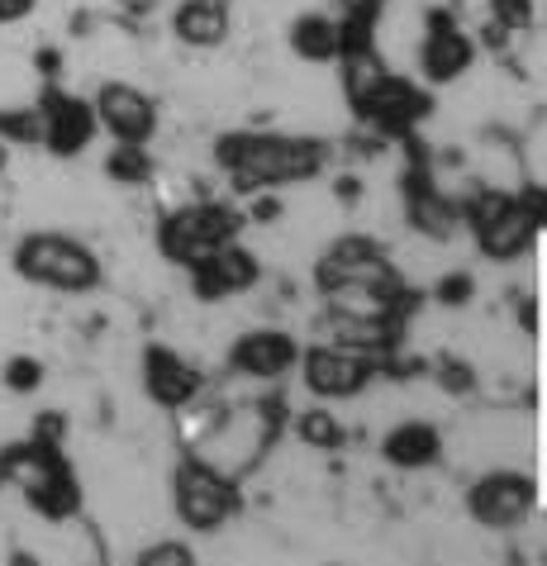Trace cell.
Here are the masks:
<instances>
[{"mask_svg":"<svg viewBox=\"0 0 547 566\" xmlns=\"http://www.w3.org/2000/svg\"><path fill=\"white\" fill-rule=\"evenodd\" d=\"M491 20L505 29V34H524L534 24V0H491Z\"/></svg>","mask_w":547,"mask_h":566,"instance_id":"25","label":"cell"},{"mask_svg":"<svg viewBox=\"0 0 547 566\" xmlns=\"http://www.w3.org/2000/svg\"><path fill=\"white\" fill-rule=\"evenodd\" d=\"M34 72L43 76V82H62V53L57 49H39L34 53Z\"/></svg>","mask_w":547,"mask_h":566,"instance_id":"32","label":"cell"},{"mask_svg":"<svg viewBox=\"0 0 547 566\" xmlns=\"http://www.w3.org/2000/svg\"><path fill=\"white\" fill-rule=\"evenodd\" d=\"M291 367H301V343L286 328H248L229 348V371L248 381H281Z\"/></svg>","mask_w":547,"mask_h":566,"instance_id":"14","label":"cell"},{"mask_svg":"<svg viewBox=\"0 0 547 566\" xmlns=\"http://www.w3.org/2000/svg\"><path fill=\"white\" fill-rule=\"evenodd\" d=\"M381 452H386L390 467L419 471V467H433L438 462V452H443V433H438L433 423H424V419H404V423H396V429L386 433Z\"/></svg>","mask_w":547,"mask_h":566,"instance_id":"18","label":"cell"},{"mask_svg":"<svg viewBox=\"0 0 547 566\" xmlns=\"http://www.w3.org/2000/svg\"><path fill=\"white\" fill-rule=\"evenodd\" d=\"M10 272L34 291L91 295L105 286V262L86 239L67 229H29L10 243Z\"/></svg>","mask_w":547,"mask_h":566,"instance_id":"2","label":"cell"},{"mask_svg":"<svg viewBox=\"0 0 547 566\" xmlns=\"http://www.w3.org/2000/svg\"><path fill=\"white\" fill-rule=\"evenodd\" d=\"M196 553L191 543H177V538H162V543H148L134 553V566H191Z\"/></svg>","mask_w":547,"mask_h":566,"instance_id":"24","label":"cell"},{"mask_svg":"<svg viewBox=\"0 0 547 566\" xmlns=\"http://www.w3.org/2000/svg\"><path fill=\"white\" fill-rule=\"evenodd\" d=\"M101 171L109 186H124V191H138V186L152 181V157L144 144H115L101 157Z\"/></svg>","mask_w":547,"mask_h":566,"instance_id":"20","label":"cell"},{"mask_svg":"<svg viewBox=\"0 0 547 566\" xmlns=\"http://www.w3.org/2000/svg\"><path fill=\"white\" fill-rule=\"evenodd\" d=\"M0 144H10V148L43 144V115L34 101H0Z\"/></svg>","mask_w":547,"mask_h":566,"instance_id":"21","label":"cell"},{"mask_svg":"<svg viewBox=\"0 0 547 566\" xmlns=\"http://www.w3.org/2000/svg\"><path fill=\"white\" fill-rule=\"evenodd\" d=\"M214 163L233 177V191H281L305 186L328 167V144L305 134H224L214 144Z\"/></svg>","mask_w":547,"mask_h":566,"instance_id":"1","label":"cell"},{"mask_svg":"<svg viewBox=\"0 0 547 566\" xmlns=\"http://www.w3.org/2000/svg\"><path fill=\"white\" fill-rule=\"evenodd\" d=\"M171 39L186 49H219L229 39V0H181L171 10Z\"/></svg>","mask_w":547,"mask_h":566,"instance_id":"17","label":"cell"},{"mask_svg":"<svg viewBox=\"0 0 547 566\" xmlns=\"http://www.w3.org/2000/svg\"><path fill=\"white\" fill-rule=\"evenodd\" d=\"M291 53L301 62H343V34H338V20H328V14H301V20L291 24Z\"/></svg>","mask_w":547,"mask_h":566,"instance_id":"19","label":"cell"},{"mask_svg":"<svg viewBox=\"0 0 547 566\" xmlns=\"http://www.w3.org/2000/svg\"><path fill=\"white\" fill-rule=\"evenodd\" d=\"M438 381H443L448 390H457V396H466V390L476 386V381H472V367H466V361H443V367H438Z\"/></svg>","mask_w":547,"mask_h":566,"instance_id":"28","label":"cell"},{"mask_svg":"<svg viewBox=\"0 0 547 566\" xmlns=\"http://www.w3.org/2000/svg\"><path fill=\"white\" fill-rule=\"evenodd\" d=\"M243 495L239 481L224 476L219 467H210L200 452H186V458L171 467V510L191 533H219L239 514Z\"/></svg>","mask_w":547,"mask_h":566,"instance_id":"5","label":"cell"},{"mask_svg":"<svg viewBox=\"0 0 547 566\" xmlns=\"http://www.w3.org/2000/svg\"><path fill=\"white\" fill-rule=\"evenodd\" d=\"M243 224H248V214L224 206V200H196V206H181V210L162 214L158 253H162V262L186 266V272H191V266L206 262L214 248H224V243L239 239Z\"/></svg>","mask_w":547,"mask_h":566,"instance_id":"4","label":"cell"},{"mask_svg":"<svg viewBox=\"0 0 547 566\" xmlns=\"http://www.w3.org/2000/svg\"><path fill=\"white\" fill-rule=\"evenodd\" d=\"M476 62V43L472 34L452 20L448 10H429V24H424V43H419V67L433 86H452L472 72Z\"/></svg>","mask_w":547,"mask_h":566,"instance_id":"12","label":"cell"},{"mask_svg":"<svg viewBox=\"0 0 547 566\" xmlns=\"http://www.w3.org/2000/svg\"><path fill=\"white\" fill-rule=\"evenodd\" d=\"M315 286L328 301V295H338V291H390V286H400V281H396V266H390L386 248L377 239H367V233H343L315 262Z\"/></svg>","mask_w":547,"mask_h":566,"instance_id":"6","label":"cell"},{"mask_svg":"<svg viewBox=\"0 0 547 566\" xmlns=\"http://www.w3.org/2000/svg\"><path fill=\"white\" fill-rule=\"evenodd\" d=\"M43 0H0V24H24V20H34Z\"/></svg>","mask_w":547,"mask_h":566,"instance_id":"30","label":"cell"},{"mask_svg":"<svg viewBox=\"0 0 547 566\" xmlns=\"http://www.w3.org/2000/svg\"><path fill=\"white\" fill-rule=\"evenodd\" d=\"M301 371H305V390L319 400H353L362 396L377 376V357L362 348H343V343H319V348L301 353Z\"/></svg>","mask_w":547,"mask_h":566,"instance_id":"8","label":"cell"},{"mask_svg":"<svg viewBox=\"0 0 547 566\" xmlns=\"http://www.w3.org/2000/svg\"><path fill=\"white\" fill-rule=\"evenodd\" d=\"M281 196L276 191H253V206H248V219H257V224H272V219H281Z\"/></svg>","mask_w":547,"mask_h":566,"instance_id":"29","label":"cell"},{"mask_svg":"<svg viewBox=\"0 0 547 566\" xmlns=\"http://www.w3.org/2000/svg\"><path fill=\"white\" fill-rule=\"evenodd\" d=\"M91 105H96V119H101V134H109L115 144H152L158 138V101L148 96L144 86L134 82H101L91 91Z\"/></svg>","mask_w":547,"mask_h":566,"instance_id":"9","label":"cell"},{"mask_svg":"<svg viewBox=\"0 0 547 566\" xmlns=\"http://www.w3.org/2000/svg\"><path fill=\"white\" fill-rule=\"evenodd\" d=\"M115 10L124 14V20L144 24V20H152V14H158V10H162V0H115Z\"/></svg>","mask_w":547,"mask_h":566,"instance_id":"31","label":"cell"},{"mask_svg":"<svg viewBox=\"0 0 547 566\" xmlns=\"http://www.w3.org/2000/svg\"><path fill=\"white\" fill-rule=\"evenodd\" d=\"M39 115H43V153L57 157V163H72V157H82L91 144L101 138V119H96V105L91 96H76L62 82H43L39 86Z\"/></svg>","mask_w":547,"mask_h":566,"instance_id":"7","label":"cell"},{"mask_svg":"<svg viewBox=\"0 0 547 566\" xmlns=\"http://www.w3.org/2000/svg\"><path fill=\"white\" fill-rule=\"evenodd\" d=\"M357 196H362V181H357V177H343V181H338V200H357Z\"/></svg>","mask_w":547,"mask_h":566,"instance_id":"33","label":"cell"},{"mask_svg":"<svg viewBox=\"0 0 547 566\" xmlns=\"http://www.w3.org/2000/svg\"><path fill=\"white\" fill-rule=\"evenodd\" d=\"M0 29H6V24H0Z\"/></svg>","mask_w":547,"mask_h":566,"instance_id":"34","label":"cell"},{"mask_svg":"<svg viewBox=\"0 0 547 566\" xmlns=\"http://www.w3.org/2000/svg\"><path fill=\"white\" fill-rule=\"evenodd\" d=\"M138 376H144V396L167 415L191 410L200 390H206V371L196 361H186L177 348H167V343H148L144 357H138Z\"/></svg>","mask_w":547,"mask_h":566,"instance_id":"10","label":"cell"},{"mask_svg":"<svg viewBox=\"0 0 547 566\" xmlns=\"http://www.w3.org/2000/svg\"><path fill=\"white\" fill-rule=\"evenodd\" d=\"M257 281H262V262H257V253L239 248V239L214 248L206 262L191 266V291H196V301H206V305H224L233 295L253 291Z\"/></svg>","mask_w":547,"mask_h":566,"instance_id":"13","label":"cell"},{"mask_svg":"<svg viewBox=\"0 0 547 566\" xmlns=\"http://www.w3.org/2000/svg\"><path fill=\"white\" fill-rule=\"evenodd\" d=\"M534 505H538V485L534 476H519V471H491L466 491V514L481 528H519L534 514Z\"/></svg>","mask_w":547,"mask_h":566,"instance_id":"11","label":"cell"},{"mask_svg":"<svg viewBox=\"0 0 547 566\" xmlns=\"http://www.w3.org/2000/svg\"><path fill=\"white\" fill-rule=\"evenodd\" d=\"M538 229H543V224L519 206V196H514V206H509L505 214L491 219V224H481V229H472V233H476L481 258H491V262H514L519 253H528V243L538 239Z\"/></svg>","mask_w":547,"mask_h":566,"instance_id":"16","label":"cell"},{"mask_svg":"<svg viewBox=\"0 0 547 566\" xmlns=\"http://www.w3.org/2000/svg\"><path fill=\"white\" fill-rule=\"evenodd\" d=\"M49 381V367H43V357L34 353H14L6 357V367H0V386L10 390V396H34Z\"/></svg>","mask_w":547,"mask_h":566,"instance_id":"23","label":"cell"},{"mask_svg":"<svg viewBox=\"0 0 547 566\" xmlns=\"http://www.w3.org/2000/svg\"><path fill=\"white\" fill-rule=\"evenodd\" d=\"M295 433H301V443L315 448V452H338L343 443H348L343 419L334 410H324V405H315V410H305L301 419H295Z\"/></svg>","mask_w":547,"mask_h":566,"instance_id":"22","label":"cell"},{"mask_svg":"<svg viewBox=\"0 0 547 566\" xmlns=\"http://www.w3.org/2000/svg\"><path fill=\"white\" fill-rule=\"evenodd\" d=\"M343 86H348V101L362 119H371L377 134H390V138H410L414 124L429 119V91H419L410 76H396L386 72L371 53H357V57H343Z\"/></svg>","mask_w":547,"mask_h":566,"instance_id":"3","label":"cell"},{"mask_svg":"<svg viewBox=\"0 0 547 566\" xmlns=\"http://www.w3.org/2000/svg\"><path fill=\"white\" fill-rule=\"evenodd\" d=\"M433 295H438L443 305H466V301L476 295V281L466 276V272H452V276L438 281V291H433Z\"/></svg>","mask_w":547,"mask_h":566,"instance_id":"27","label":"cell"},{"mask_svg":"<svg viewBox=\"0 0 547 566\" xmlns=\"http://www.w3.org/2000/svg\"><path fill=\"white\" fill-rule=\"evenodd\" d=\"M20 500H24V510L34 514L39 524H53V528L76 524V518H82V510H86L82 476H76V467H72L67 458L53 462L34 485H29V491H20Z\"/></svg>","mask_w":547,"mask_h":566,"instance_id":"15","label":"cell"},{"mask_svg":"<svg viewBox=\"0 0 547 566\" xmlns=\"http://www.w3.org/2000/svg\"><path fill=\"white\" fill-rule=\"evenodd\" d=\"M29 438H39V443H67V415L62 410H39L34 423H29Z\"/></svg>","mask_w":547,"mask_h":566,"instance_id":"26","label":"cell"}]
</instances>
